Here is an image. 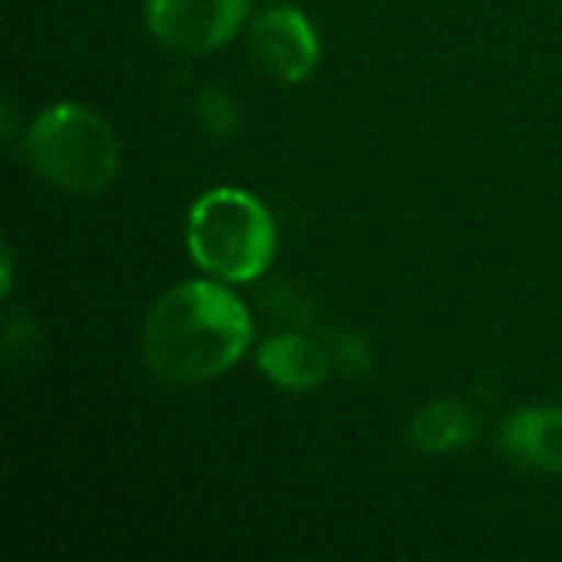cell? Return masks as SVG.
<instances>
[{
    "instance_id": "obj_6",
    "label": "cell",
    "mask_w": 562,
    "mask_h": 562,
    "mask_svg": "<svg viewBox=\"0 0 562 562\" xmlns=\"http://www.w3.org/2000/svg\"><path fill=\"white\" fill-rule=\"evenodd\" d=\"M504 451L514 464L557 474L562 471V408H527L504 425Z\"/></svg>"
},
{
    "instance_id": "obj_7",
    "label": "cell",
    "mask_w": 562,
    "mask_h": 562,
    "mask_svg": "<svg viewBox=\"0 0 562 562\" xmlns=\"http://www.w3.org/2000/svg\"><path fill=\"white\" fill-rule=\"evenodd\" d=\"M257 362L270 375V382H277L280 389H290V392L316 389L329 375V352L316 339L300 336V333L270 336L260 346Z\"/></svg>"
},
{
    "instance_id": "obj_9",
    "label": "cell",
    "mask_w": 562,
    "mask_h": 562,
    "mask_svg": "<svg viewBox=\"0 0 562 562\" xmlns=\"http://www.w3.org/2000/svg\"><path fill=\"white\" fill-rule=\"evenodd\" d=\"M198 119L207 135H227L237 125V105L221 89H207L198 99Z\"/></svg>"
},
{
    "instance_id": "obj_2",
    "label": "cell",
    "mask_w": 562,
    "mask_h": 562,
    "mask_svg": "<svg viewBox=\"0 0 562 562\" xmlns=\"http://www.w3.org/2000/svg\"><path fill=\"white\" fill-rule=\"evenodd\" d=\"M33 171L66 194H99L119 175V138L105 115L79 102H59L26 132Z\"/></svg>"
},
{
    "instance_id": "obj_1",
    "label": "cell",
    "mask_w": 562,
    "mask_h": 562,
    "mask_svg": "<svg viewBox=\"0 0 562 562\" xmlns=\"http://www.w3.org/2000/svg\"><path fill=\"white\" fill-rule=\"evenodd\" d=\"M247 306L214 280L168 290L148 313L142 352L148 369L171 385H201L227 372L250 346Z\"/></svg>"
},
{
    "instance_id": "obj_3",
    "label": "cell",
    "mask_w": 562,
    "mask_h": 562,
    "mask_svg": "<svg viewBox=\"0 0 562 562\" xmlns=\"http://www.w3.org/2000/svg\"><path fill=\"white\" fill-rule=\"evenodd\" d=\"M188 250L194 263L227 283L257 280L277 250L270 211L240 188H214L188 211Z\"/></svg>"
},
{
    "instance_id": "obj_5",
    "label": "cell",
    "mask_w": 562,
    "mask_h": 562,
    "mask_svg": "<svg viewBox=\"0 0 562 562\" xmlns=\"http://www.w3.org/2000/svg\"><path fill=\"white\" fill-rule=\"evenodd\" d=\"M254 66L277 82H303L319 63V40L310 20L290 7H273L250 26Z\"/></svg>"
},
{
    "instance_id": "obj_8",
    "label": "cell",
    "mask_w": 562,
    "mask_h": 562,
    "mask_svg": "<svg viewBox=\"0 0 562 562\" xmlns=\"http://www.w3.org/2000/svg\"><path fill=\"white\" fill-rule=\"evenodd\" d=\"M412 445L425 454H448L477 438V418L461 402H431L412 422Z\"/></svg>"
},
{
    "instance_id": "obj_4",
    "label": "cell",
    "mask_w": 562,
    "mask_h": 562,
    "mask_svg": "<svg viewBox=\"0 0 562 562\" xmlns=\"http://www.w3.org/2000/svg\"><path fill=\"white\" fill-rule=\"evenodd\" d=\"M250 0H148L151 36L175 53H211L244 23Z\"/></svg>"
}]
</instances>
